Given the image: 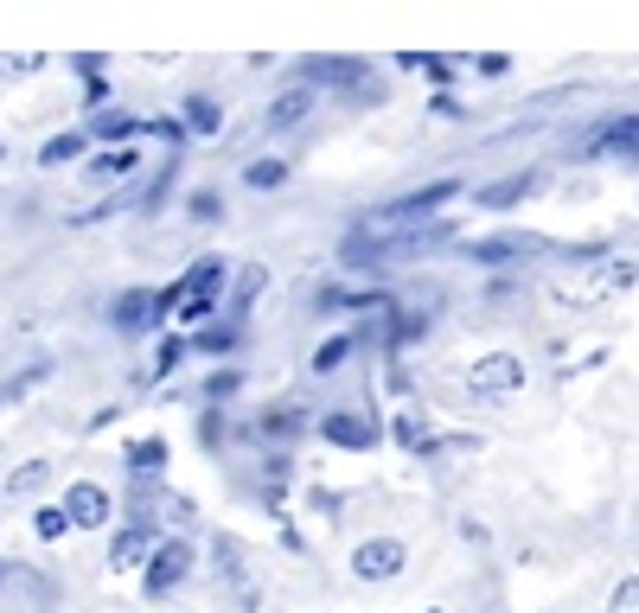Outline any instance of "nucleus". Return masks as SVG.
I'll list each match as a JSON object with an SVG mask.
<instances>
[{
  "label": "nucleus",
  "mask_w": 639,
  "mask_h": 613,
  "mask_svg": "<svg viewBox=\"0 0 639 613\" xmlns=\"http://www.w3.org/2000/svg\"><path fill=\"white\" fill-rule=\"evenodd\" d=\"M45 473H52L45 461H33V467H20V473H13V492H38V486H45Z\"/></svg>",
  "instance_id": "28"
},
{
  "label": "nucleus",
  "mask_w": 639,
  "mask_h": 613,
  "mask_svg": "<svg viewBox=\"0 0 639 613\" xmlns=\"http://www.w3.org/2000/svg\"><path fill=\"white\" fill-rule=\"evenodd\" d=\"M186 569H192V549L180 537H173V543H153V556H148V594L160 601L167 588H180V581H186Z\"/></svg>",
  "instance_id": "6"
},
{
  "label": "nucleus",
  "mask_w": 639,
  "mask_h": 613,
  "mask_svg": "<svg viewBox=\"0 0 639 613\" xmlns=\"http://www.w3.org/2000/svg\"><path fill=\"white\" fill-rule=\"evenodd\" d=\"M530 185H537L530 173H512V180H492V185H480L473 198H480V205H492V212H505V205H518V198H525Z\"/></svg>",
  "instance_id": "14"
},
{
  "label": "nucleus",
  "mask_w": 639,
  "mask_h": 613,
  "mask_svg": "<svg viewBox=\"0 0 639 613\" xmlns=\"http://www.w3.org/2000/svg\"><path fill=\"white\" fill-rule=\"evenodd\" d=\"M135 128H141V122H135V115H96V122H90V135H103V141H115V135H135Z\"/></svg>",
  "instance_id": "21"
},
{
  "label": "nucleus",
  "mask_w": 639,
  "mask_h": 613,
  "mask_svg": "<svg viewBox=\"0 0 639 613\" xmlns=\"http://www.w3.org/2000/svg\"><path fill=\"white\" fill-rule=\"evenodd\" d=\"M473 390H480V397H512V390H525V359L487 352V359L473 364Z\"/></svg>",
  "instance_id": "5"
},
{
  "label": "nucleus",
  "mask_w": 639,
  "mask_h": 613,
  "mask_svg": "<svg viewBox=\"0 0 639 613\" xmlns=\"http://www.w3.org/2000/svg\"><path fill=\"white\" fill-rule=\"evenodd\" d=\"M454 192H460V180H435V185H415V192H403V198H390V205H377L372 217H365V230H410V224H422L429 212H442Z\"/></svg>",
  "instance_id": "2"
},
{
  "label": "nucleus",
  "mask_w": 639,
  "mask_h": 613,
  "mask_svg": "<svg viewBox=\"0 0 639 613\" xmlns=\"http://www.w3.org/2000/svg\"><path fill=\"white\" fill-rule=\"evenodd\" d=\"M135 167H141V160H135V154H128V147H115V154H103V160H96V167H90V180H128V173H135Z\"/></svg>",
  "instance_id": "17"
},
{
  "label": "nucleus",
  "mask_w": 639,
  "mask_h": 613,
  "mask_svg": "<svg viewBox=\"0 0 639 613\" xmlns=\"http://www.w3.org/2000/svg\"><path fill=\"white\" fill-rule=\"evenodd\" d=\"M595 154L639 167V115H607V122H595L589 141H575V160H595Z\"/></svg>",
  "instance_id": "3"
},
{
  "label": "nucleus",
  "mask_w": 639,
  "mask_h": 613,
  "mask_svg": "<svg viewBox=\"0 0 639 613\" xmlns=\"http://www.w3.org/2000/svg\"><path fill=\"white\" fill-rule=\"evenodd\" d=\"M212 307H218V294H192V300H186V320H192V326L212 320Z\"/></svg>",
  "instance_id": "29"
},
{
  "label": "nucleus",
  "mask_w": 639,
  "mask_h": 613,
  "mask_svg": "<svg viewBox=\"0 0 639 613\" xmlns=\"http://www.w3.org/2000/svg\"><path fill=\"white\" fill-rule=\"evenodd\" d=\"M186 212H192V224H218V217H225V198L205 185V192H192L186 198Z\"/></svg>",
  "instance_id": "19"
},
{
  "label": "nucleus",
  "mask_w": 639,
  "mask_h": 613,
  "mask_svg": "<svg viewBox=\"0 0 639 613\" xmlns=\"http://www.w3.org/2000/svg\"><path fill=\"white\" fill-rule=\"evenodd\" d=\"M607 613H639V576H627L620 588H614V601H607Z\"/></svg>",
  "instance_id": "26"
},
{
  "label": "nucleus",
  "mask_w": 639,
  "mask_h": 613,
  "mask_svg": "<svg viewBox=\"0 0 639 613\" xmlns=\"http://www.w3.org/2000/svg\"><path fill=\"white\" fill-rule=\"evenodd\" d=\"M186 128L192 135H218V128H225V109L212 103V97H192L186 103Z\"/></svg>",
  "instance_id": "16"
},
{
  "label": "nucleus",
  "mask_w": 639,
  "mask_h": 613,
  "mask_svg": "<svg viewBox=\"0 0 639 613\" xmlns=\"http://www.w3.org/2000/svg\"><path fill=\"white\" fill-rule=\"evenodd\" d=\"M512 71V58H505V52H487V58H480V77H505Z\"/></svg>",
  "instance_id": "30"
},
{
  "label": "nucleus",
  "mask_w": 639,
  "mask_h": 613,
  "mask_svg": "<svg viewBox=\"0 0 639 613\" xmlns=\"http://www.w3.org/2000/svg\"><path fill=\"white\" fill-rule=\"evenodd\" d=\"M403 563H410V549H403L397 537H372V543H358V549H352V576H365V581L403 576Z\"/></svg>",
  "instance_id": "4"
},
{
  "label": "nucleus",
  "mask_w": 639,
  "mask_h": 613,
  "mask_svg": "<svg viewBox=\"0 0 639 613\" xmlns=\"http://www.w3.org/2000/svg\"><path fill=\"white\" fill-rule=\"evenodd\" d=\"M345 359H352V339H327V345L313 352V371L327 377V371H339V364H345Z\"/></svg>",
  "instance_id": "20"
},
{
  "label": "nucleus",
  "mask_w": 639,
  "mask_h": 613,
  "mask_svg": "<svg viewBox=\"0 0 639 613\" xmlns=\"http://www.w3.org/2000/svg\"><path fill=\"white\" fill-rule=\"evenodd\" d=\"M110 320L122 326V332H148V326H153V320H167V314H160V294L128 288V294H122V300L110 307Z\"/></svg>",
  "instance_id": "9"
},
{
  "label": "nucleus",
  "mask_w": 639,
  "mask_h": 613,
  "mask_svg": "<svg viewBox=\"0 0 639 613\" xmlns=\"http://www.w3.org/2000/svg\"><path fill=\"white\" fill-rule=\"evenodd\" d=\"M160 461H167V441H141V447L128 454V467H135V473H153Z\"/></svg>",
  "instance_id": "24"
},
{
  "label": "nucleus",
  "mask_w": 639,
  "mask_h": 613,
  "mask_svg": "<svg viewBox=\"0 0 639 613\" xmlns=\"http://www.w3.org/2000/svg\"><path fill=\"white\" fill-rule=\"evenodd\" d=\"M454 237V217H429V224H410V230H352L345 237V269H365V275H384L390 262H410V256L435 250V243H448Z\"/></svg>",
  "instance_id": "1"
},
{
  "label": "nucleus",
  "mask_w": 639,
  "mask_h": 613,
  "mask_svg": "<svg viewBox=\"0 0 639 613\" xmlns=\"http://www.w3.org/2000/svg\"><path fill=\"white\" fill-rule=\"evenodd\" d=\"M537 250V237H518V230H505V237H480V243H467L473 262H518V256Z\"/></svg>",
  "instance_id": "11"
},
{
  "label": "nucleus",
  "mask_w": 639,
  "mask_h": 613,
  "mask_svg": "<svg viewBox=\"0 0 639 613\" xmlns=\"http://www.w3.org/2000/svg\"><path fill=\"white\" fill-rule=\"evenodd\" d=\"M263 434H275V441L301 434V409H275V416H263Z\"/></svg>",
  "instance_id": "23"
},
{
  "label": "nucleus",
  "mask_w": 639,
  "mask_h": 613,
  "mask_svg": "<svg viewBox=\"0 0 639 613\" xmlns=\"http://www.w3.org/2000/svg\"><path fill=\"white\" fill-rule=\"evenodd\" d=\"M218 288H225V262L218 256H198L186 275V294H218Z\"/></svg>",
  "instance_id": "15"
},
{
  "label": "nucleus",
  "mask_w": 639,
  "mask_h": 613,
  "mask_svg": "<svg viewBox=\"0 0 639 613\" xmlns=\"http://www.w3.org/2000/svg\"><path fill=\"white\" fill-rule=\"evenodd\" d=\"M141 556H153V531H148V524H128V531H122V537H115L110 563H115V569H135V563H141Z\"/></svg>",
  "instance_id": "13"
},
{
  "label": "nucleus",
  "mask_w": 639,
  "mask_h": 613,
  "mask_svg": "<svg viewBox=\"0 0 639 613\" xmlns=\"http://www.w3.org/2000/svg\"><path fill=\"white\" fill-rule=\"evenodd\" d=\"M71 531V511H38V537L52 543V537H65Z\"/></svg>",
  "instance_id": "27"
},
{
  "label": "nucleus",
  "mask_w": 639,
  "mask_h": 613,
  "mask_svg": "<svg viewBox=\"0 0 639 613\" xmlns=\"http://www.w3.org/2000/svg\"><path fill=\"white\" fill-rule=\"evenodd\" d=\"M301 83H345V90H358L365 71L352 65V58H307L301 65Z\"/></svg>",
  "instance_id": "12"
},
{
  "label": "nucleus",
  "mask_w": 639,
  "mask_h": 613,
  "mask_svg": "<svg viewBox=\"0 0 639 613\" xmlns=\"http://www.w3.org/2000/svg\"><path fill=\"white\" fill-rule=\"evenodd\" d=\"M313 103H320V97H313V83H295V90H282V97L263 109V128H269V135H288V128H301L307 115H313Z\"/></svg>",
  "instance_id": "7"
},
{
  "label": "nucleus",
  "mask_w": 639,
  "mask_h": 613,
  "mask_svg": "<svg viewBox=\"0 0 639 613\" xmlns=\"http://www.w3.org/2000/svg\"><path fill=\"white\" fill-rule=\"evenodd\" d=\"M243 180L256 185V192H269V185H282V180H288V167H282V160L269 154V160H250V167H243Z\"/></svg>",
  "instance_id": "18"
},
{
  "label": "nucleus",
  "mask_w": 639,
  "mask_h": 613,
  "mask_svg": "<svg viewBox=\"0 0 639 613\" xmlns=\"http://www.w3.org/2000/svg\"><path fill=\"white\" fill-rule=\"evenodd\" d=\"M65 511H71V524H103L110 518V492L90 486V479H77L71 492H65Z\"/></svg>",
  "instance_id": "10"
},
{
  "label": "nucleus",
  "mask_w": 639,
  "mask_h": 613,
  "mask_svg": "<svg viewBox=\"0 0 639 613\" xmlns=\"http://www.w3.org/2000/svg\"><path fill=\"white\" fill-rule=\"evenodd\" d=\"M390 320H397L390 326V345H410L415 332H429V314H390Z\"/></svg>",
  "instance_id": "22"
},
{
  "label": "nucleus",
  "mask_w": 639,
  "mask_h": 613,
  "mask_svg": "<svg viewBox=\"0 0 639 613\" xmlns=\"http://www.w3.org/2000/svg\"><path fill=\"white\" fill-rule=\"evenodd\" d=\"M397 441H403V447H422V429H415L410 416H403V422H397Z\"/></svg>",
  "instance_id": "31"
},
{
  "label": "nucleus",
  "mask_w": 639,
  "mask_h": 613,
  "mask_svg": "<svg viewBox=\"0 0 639 613\" xmlns=\"http://www.w3.org/2000/svg\"><path fill=\"white\" fill-rule=\"evenodd\" d=\"M77 135H58V141H45V154H38V160H45V167H65V160H77Z\"/></svg>",
  "instance_id": "25"
},
{
  "label": "nucleus",
  "mask_w": 639,
  "mask_h": 613,
  "mask_svg": "<svg viewBox=\"0 0 639 613\" xmlns=\"http://www.w3.org/2000/svg\"><path fill=\"white\" fill-rule=\"evenodd\" d=\"M0 581H7V569H0Z\"/></svg>",
  "instance_id": "32"
},
{
  "label": "nucleus",
  "mask_w": 639,
  "mask_h": 613,
  "mask_svg": "<svg viewBox=\"0 0 639 613\" xmlns=\"http://www.w3.org/2000/svg\"><path fill=\"white\" fill-rule=\"evenodd\" d=\"M320 434H327L333 447H352V454H365V447H377V422H372V416H352V409H339V416H327V422H320Z\"/></svg>",
  "instance_id": "8"
}]
</instances>
